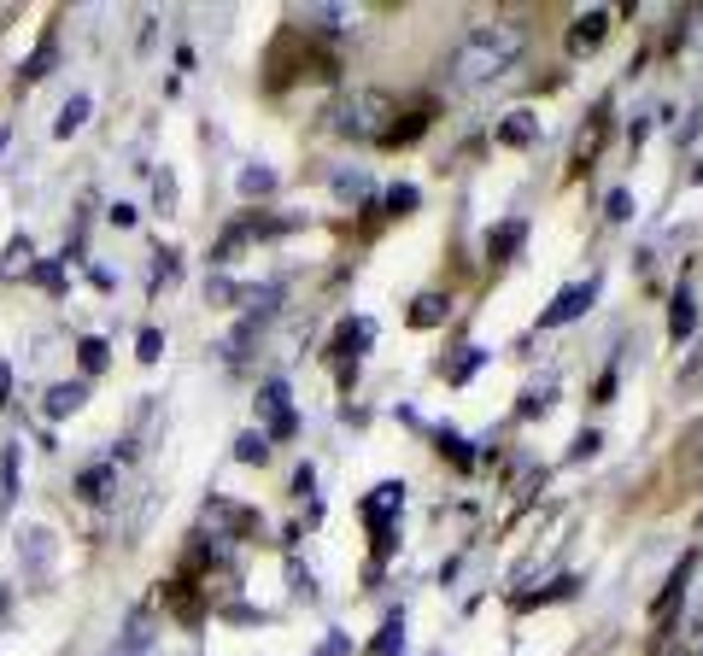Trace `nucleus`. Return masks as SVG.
Instances as JSON below:
<instances>
[{
  "label": "nucleus",
  "mask_w": 703,
  "mask_h": 656,
  "mask_svg": "<svg viewBox=\"0 0 703 656\" xmlns=\"http://www.w3.org/2000/svg\"><path fill=\"white\" fill-rule=\"evenodd\" d=\"M234 457H241V463H264V457H270V440H264V434H241V440H234Z\"/></svg>",
  "instance_id": "24"
},
{
  "label": "nucleus",
  "mask_w": 703,
  "mask_h": 656,
  "mask_svg": "<svg viewBox=\"0 0 703 656\" xmlns=\"http://www.w3.org/2000/svg\"><path fill=\"white\" fill-rule=\"evenodd\" d=\"M680 393H703V334L692 340V352L680 364Z\"/></svg>",
  "instance_id": "18"
},
{
  "label": "nucleus",
  "mask_w": 703,
  "mask_h": 656,
  "mask_svg": "<svg viewBox=\"0 0 703 656\" xmlns=\"http://www.w3.org/2000/svg\"><path fill=\"white\" fill-rule=\"evenodd\" d=\"M106 357H112V346H106V340H94V334L77 346V364H82V376H100V369H106Z\"/></svg>",
  "instance_id": "20"
},
{
  "label": "nucleus",
  "mask_w": 703,
  "mask_h": 656,
  "mask_svg": "<svg viewBox=\"0 0 703 656\" xmlns=\"http://www.w3.org/2000/svg\"><path fill=\"white\" fill-rule=\"evenodd\" d=\"M369 651H375V656H404V622H399V615H387V627L375 633Z\"/></svg>",
  "instance_id": "19"
},
{
  "label": "nucleus",
  "mask_w": 703,
  "mask_h": 656,
  "mask_svg": "<svg viewBox=\"0 0 703 656\" xmlns=\"http://www.w3.org/2000/svg\"><path fill=\"white\" fill-rule=\"evenodd\" d=\"M475 369H480V352H463V357H458V369H451V381H469Z\"/></svg>",
  "instance_id": "33"
},
{
  "label": "nucleus",
  "mask_w": 703,
  "mask_h": 656,
  "mask_svg": "<svg viewBox=\"0 0 703 656\" xmlns=\"http://www.w3.org/2000/svg\"><path fill=\"white\" fill-rule=\"evenodd\" d=\"M446 311H451L446 293H423V299L411 305V323H416V328H434V323H446Z\"/></svg>",
  "instance_id": "13"
},
{
  "label": "nucleus",
  "mask_w": 703,
  "mask_h": 656,
  "mask_svg": "<svg viewBox=\"0 0 703 656\" xmlns=\"http://www.w3.org/2000/svg\"><path fill=\"white\" fill-rule=\"evenodd\" d=\"M205 299H217V305H234V299H241V288H234V281H223V276H217L212 288H205Z\"/></svg>",
  "instance_id": "31"
},
{
  "label": "nucleus",
  "mask_w": 703,
  "mask_h": 656,
  "mask_svg": "<svg viewBox=\"0 0 703 656\" xmlns=\"http://www.w3.org/2000/svg\"><path fill=\"white\" fill-rule=\"evenodd\" d=\"M516 59H522V35H516L510 24H480V30H469L458 42V53H451V82H458V89H487Z\"/></svg>",
  "instance_id": "1"
},
{
  "label": "nucleus",
  "mask_w": 703,
  "mask_h": 656,
  "mask_svg": "<svg viewBox=\"0 0 703 656\" xmlns=\"http://www.w3.org/2000/svg\"><path fill=\"white\" fill-rule=\"evenodd\" d=\"M89 111H94L89 94H71V100L59 106V118H53V135H59V141H71V135H77L82 123H89Z\"/></svg>",
  "instance_id": "10"
},
{
  "label": "nucleus",
  "mask_w": 703,
  "mask_h": 656,
  "mask_svg": "<svg viewBox=\"0 0 703 656\" xmlns=\"http://www.w3.org/2000/svg\"><path fill=\"white\" fill-rule=\"evenodd\" d=\"M335 129L352 141H381L393 129V100L387 94H352L347 106H335Z\"/></svg>",
  "instance_id": "2"
},
{
  "label": "nucleus",
  "mask_w": 703,
  "mask_h": 656,
  "mask_svg": "<svg viewBox=\"0 0 703 656\" xmlns=\"http://www.w3.org/2000/svg\"><path fill=\"white\" fill-rule=\"evenodd\" d=\"M0 147H6V129H0Z\"/></svg>",
  "instance_id": "38"
},
{
  "label": "nucleus",
  "mask_w": 703,
  "mask_h": 656,
  "mask_svg": "<svg viewBox=\"0 0 703 656\" xmlns=\"http://www.w3.org/2000/svg\"><path fill=\"white\" fill-rule=\"evenodd\" d=\"M35 281H42L47 293H65V270L59 264H35Z\"/></svg>",
  "instance_id": "30"
},
{
  "label": "nucleus",
  "mask_w": 703,
  "mask_h": 656,
  "mask_svg": "<svg viewBox=\"0 0 703 656\" xmlns=\"http://www.w3.org/2000/svg\"><path fill=\"white\" fill-rule=\"evenodd\" d=\"M258 423L270 428V440L299 434V416H293V393H288V381H264V387H258Z\"/></svg>",
  "instance_id": "4"
},
{
  "label": "nucleus",
  "mask_w": 703,
  "mask_h": 656,
  "mask_svg": "<svg viewBox=\"0 0 703 656\" xmlns=\"http://www.w3.org/2000/svg\"><path fill=\"white\" fill-rule=\"evenodd\" d=\"M516 246H522V223H504V229L487 241V252H492V258H510Z\"/></svg>",
  "instance_id": "23"
},
{
  "label": "nucleus",
  "mask_w": 703,
  "mask_h": 656,
  "mask_svg": "<svg viewBox=\"0 0 703 656\" xmlns=\"http://www.w3.org/2000/svg\"><path fill=\"white\" fill-rule=\"evenodd\" d=\"M47 71H53V42H42V53H35V65H30V71H24V77H30V82H35V77H47Z\"/></svg>",
  "instance_id": "32"
},
{
  "label": "nucleus",
  "mask_w": 703,
  "mask_h": 656,
  "mask_svg": "<svg viewBox=\"0 0 703 656\" xmlns=\"http://www.w3.org/2000/svg\"><path fill=\"white\" fill-rule=\"evenodd\" d=\"M47 556H53V539H47V534L24 539V563H30V568H47Z\"/></svg>",
  "instance_id": "26"
},
{
  "label": "nucleus",
  "mask_w": 703,
  "mask_h": 656,
  "mask_svg": "<svg viewBox=\"0 0 703 656\" xmlns=\"http://www.w3.org/2000/svg\"><path fill=\"white\" fill-rule=\"evenodd\" d=\"M6 387H12V364L0 357V404H6Z\"/></svg>",
  "instance_id": "37"
},
{
  "label": "nucleus",
  "mask_w": 703,
  "mask_h": 656,
  "mask_svg": "<svg viewBox=\"0 0 703 656\" xmlns=\"http://www.w3.org/2000/svg\"><path fill=\"white\" fill-rule=\"evenodd\" d=\"M340 352H347V357H364L369 352V346H375V323H369V317H347V323H340Z\"/></svg>",
  "instance_id": "9"
},
{
  "label": "nucleus",
  "mask_w": 703,
  "mask_h": 656,
  "mask_svg": "<svg viewBox=\"0 0 703 656\" xmlns=\"http://www.w3.org/2000/svg\"><path fill=\"white\" fill-rule=\"evenodd\" d=\"M551 399H557V376H539V387L527 393V404H522V411H546Z\"/></svg>",
  "instance_id": "27"
},
{
  "label": "nucleus",
  "mask_w": 703,
  "mask_h": 656,
  "mask_svg": "<svg viewBox=\"0 0 703 656\" xmlns=\"http://www.w3.org/2000/svg\"><path fill=\"white\" fill-rule=\"evenodd\" d=\"M692 568H698V551H686V556H680V568H674V575H669V586L657 592V604H651V615H669V610H674V598H680V592L692 586Z\"/></svg>",
  "instance_id": "8"
},
{
  "label": "nucleus",
  "mask_w": 703,
  "mask_h": 656,
  "mask_svg": "<svg viewBox=\"0 0 703 656\" xmlns=\"http://www.w3.org/2000/svg\"><path fill=\"white\" fill-rule=\"evenodd\" d=\"M317 18H323V24H347V6H340V0H323V6H317Z\"/></svg>",
  "instance_id": "35"
},
{
  "label": "nucleus",
  "mask_w": 703,
  "mask_h": 656,
  "mask_svg": "<svg viewBox=\"0 0 703 656\" xmlns=\"http://www.w3.org/2000/svg\"><path fill=\"white\" fill-rule=\"evenodd\" d=\"M387 212H416V188H411V182H393V188H387Z\"/></svg>",
  "instance_id": "28"
},
{
  "label": "nucleus",
  "mask_w": 703,
  "mask_h": 656,
  "mask_svg": "<svg viewBox=\"0 0 703 656\" xmlns=\"http://www.w3.org/2000/svg\"><path fill=\"white\" fill-rule=\"evenodd\" d=\"M592 305H598V276H586V281H569V288L557 293V299L539 311V328H563V323H575V317H586Z\"/></svg>",
  "instance_id": "5"
},
{
  "label": "nucleus",
  "mask_w": 703,
  "mask_h": 656,
  "mask_svg": "<svg viewBox=\"0 0 703 656\" xmlns=\"http://www.w3.org/2000/svg\"><path fill=\"white\" fill-rule=\"evenodd\" d=\"M399 504H404V480H381V487L364 499V522H369V534H375V563L393 551V522H399Z\"/></svg>",
  "instance_id": "3"
},
{
  "label": "nucleus",
  "mask_w": 703,
  "mask_h": 656,
  "mask_svg": "<svg viewBox=\"0 0 703 656\" xmlns=\"http://www.w3.org/2000/svg\"><path fill=\"white\" fill-rule=\"evenodd\" d=\"M698 135H703V106L692 111V118H686V129H680V141H698Z\"/></svg>",
  "instance_id": "36"
},
{
  "label": "nucleus",
  "mask_w": 703,
  "mask_h": 656,
  "mask_svg": "<svg viewBox=\"0 0 703 656\" xmlns=\"http://www.w3.org/2000/svg\"><path fill=\"white\" fill-rule=\"evenodd\" d=\"M440 445H446V452H451V457H458V469H469V445H463L458 434H440Z\"/></svg>",
  "instance_id": "34"
},
{
  "label": "nucleus",
  "mask_w": 703,
  "mask_h": 656,
  "mask_svg": "<svg viewBox=\"0 0 703 656\" xmlns=\"http://www.w3.org/2000/svg\"><path fill=\"white\" fill-rule=\"evenodd\" d=\"M539 135V118L534 111H510V118L499 123V147H527Z\"/></svg>",
  "instance_id": "11"
},
{
  "label": "nucleus",
  "mask_w": 703,
  "mask_h": 656,
  "mask_svg": "<svg viewBox=\"0 0 703 656\" xmlns=\"http://www.w3.org/2000/svg\"><path fill=\"white\" fill-rule=\"evenodd\" d=\"M669 334H674V346H692L698 340V293L692 288H680L669 299Z\"/></svg>",
  "instance_id": "6"
},
{
  "label": "nucleus",
  "mask_w": 703,
  "mask_h": 656,
  "mask_svg": "<svg viewBox=\"0 0 703 656\" xmlns=\"http://www.w3.org/2000/svg\"><path fill=\"white\" fill-rule=\"evenodd\" d=\"M423 129H428V106H423V111H411L404 123H393V129L381 135V147H404V141H416Z\"/></svg>",
  "instance_id": "16"
},
{
  "label": "nucleus",
  "mask_w": 703,
  "mask_h": 656,
  "mask_svg": "<svg viewBox=\"0 0 703 656\" xmlns=\"http://www.w3.org/2000/svg\"><path fill=\"white\" fill-rule=\"evenodd\" d=\"M158 352H165V328H141V340H135V357H141V364H158Z\"/></svg>",
  "instance_id": "25"
},
{
  "label": "nucleus",
  "mask_w": 703,
  "mask_h": 656,
  "mask_svg": "<svg viewBox=\"0 0 703 656\" xmlns=\"http://www.w3.org/2000/svg\"><path fill=\"white\" fill-rule=\"evenodd\" d=\"M603 217H610V223H627V217H633V194H622V188H615L610 200H603Z\"/></svg>",
  "instance_id": "29"
},
{
  "label": "nucleus",
  "mask_w": 703,
  "mask_h": 656,
  "mask_svg": "<svg viewBox=\"0 0 703 656\" xmlns=\"http://www.w3.org/2000/svg\"><path fill=\"white\" fill-rule=\"evenodd\" d=\"M147 639H153V615L135 610V615H129V627H123V651H141Z\"/></svg>",
  "instance_id": "22"
},
{
  "label": "nucleus",
  "mask_w": 703,
  "mask_h": 656,
  "mask_svg": "<svg viewBox=\"0 0 703 656\" xmlns=\"http://www.w3.org/2000/svg\"><path fill=\"white\" fill-rule=\"evenodd\" d=\"M89 399V381H71V387H47V416H71Z\"/></svg>",
  "instance_id": "12"
},
{
  "label": "nucleus",
  "mask_w": 703,
  "mask_h": 656,
  "mask_svg": "<svg viewBox=\"0 0 703 656\" xmlns=\"http://www.w3.org/2000/svg\"><path fill=\"white\" fill-rule=\"evenodd\" d=\"M603 30H610V12H586V18H575V24H569V53L586 59L592 47L603 42Z\"/></svg>",
  "instance_id": "7"
},
{
  "label": "nucleus",
  "mask_w": 703,
  "mask_h": 656,
  "mask_svg": "<svg viewBox=\"0 0 703 656\" xmlns=\"http://www.w3.org/2000/svg\"><path fill=\"white\" fill-rule=\"evenodd\" d=\"M335 194L347 205H364L369 200V176H364V170H335Z\"/></svg>",
  "instance_id": "15"
},
{
  "label": "nucleus",
  "mask_w": 703,
  "mask_h": 656,
  "mask_svg": "<svg viewBox=\"0 0 703 656\" xmlns=\"http://www.w3.org/2000/svg\"><path fill=\"white\" fill-rule=\"evenodd\" d=\"M241 194H246V200L276 194V170H270V165H246V170H241Z\"/></svg>",
  "instance_id": "14"
},
{
  "label": "nucleus",
  "mask_w": 703,
  "mask_h": 656,
  "mask_svg": "<svg viewBox=\"0 0 703 656\" xmlns=\"http://www.w3.org/2000/svg\"><path fill=\"white\" fill-rule=\"evenodd\" d=\"M12 499H18V445L0 452V504L12 510Z\"/></svg>",
  "instance_id": "17"
},
{
  "label": "nucleus",
  "mask_w": 703,
  "mask_h": 656,
  "mask_svg": "<svg viewBox=\"0 0 703 656\" xmlns=\"http://www.w3.org/2000/svg\"><path fill=\"white\" fill-rule=\"evenodd\" d=\"M698 656H703V651H698Z\"/></svg>",
  "instance_id": "39"
},
{
  "label": "nucleus",
  "mask_w": 703,
  "mask_h": 656,
  "mask_svg": "<svg viewBox=\"0 0 703 656\" xmlns=\"http://www.w3.org/2000/svg\"><path fill=\"white\" fill-rule=\"evenodd\" d=\"M77 492H82V499H106V492H112V469H106V463H94V469H82V480H77Z\"/></svg>",
  "instance_id": "21"
}]
</instances>
